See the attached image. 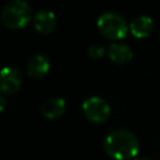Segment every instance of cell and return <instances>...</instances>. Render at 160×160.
<instances>
[{
    "mask_svg": "<svg viewBox=\"0 0 160 160\" xmlns=\"http://www.w3.org/2000/svg\"><path fill=\"white\" fill-rule=\"evenodd\" d=\"M104 150L111 159L130 160L139 152V140L130 130L116 129L104 139Z\"/></svg>",
    "mask_w": 160,
    "mask_h": 160,
    "instance_id": "obj_1",
    "label": "cell"
},
{
    "mask_svg": "<svg viewBox=\"0 0 160 160\" xmlns=\"http://www.w3.org/2000/svg\"><path fill=\"white\" fill-rule=\"evenodd\" d=\"M31 19V6L25 0H10L1 11V20L9 29L18 30L28 25Z\"/></svg>",
    "mask_w": 160,
    "mask_h": 160,
    "instance_id": "obj_2",
    "label": "cell"
},
{
    "mask_svg": "<svg viewBox=\"0 0 160 160\" xmlns=\"http://www.w3.org/2000/svg\"><path fill=\"white\" fill-rule=\"evenodd\" d=\"M99 31L108 39L111 40H120L124 39L128 35L129 26L125 21V19L112 11H105L102 12L96 21Z\"/></svg>",
    "mask_w": 160,
    "mask_h": 160,
    "instance_id": "obj_3",
    "label": "cell"
},
{
    "mask_svg": "<svg viewBox=\"0 0 160 160\" xmlns=\"http://www.w3.org/2000/svg\"><path fill=\"white\" fill-rule=\"evenodd\" d=\"M82 112L88 120L95 124L105 122L110 116V105L99 96H90L82 101Z\"/></svg>",
    "mask_w": 160,
    "mask_h": 160,
    "instance_id": "obj_4",
    "label": "cell"
},
{
    "mask_svg": "<svg viewBox=\"0 0 160 160\" xmlns=\"http://www.w3.org/2000/svg\"><path fill=\"white\" fill-rule=\"evenodd\" d=\"M21 72L18 68L8 65L0 69V92L4 95L15 94L21 86Z\"/></svg>",
    "mask_w": 160,
    "mask_h": 160,
    "instance_id": "obj_5",
    "label": "cell"
},
{
    "mask_svg": "<svg viewBox=\"0 0 160 160\" xmlns=\"http://www.w3.org/2000/svg\"><path fill=\"white\" fill-rule=\"evenodd\" d=\"M34 28L40 34H50L56 28V16L50 10H40L32 18Z\"/></svg>",
    "mask_w": 160,
    "mask_h": 160,
    "instance_id": "obj_6",
    "label": "cell"
},
{
    "mask_svg": "<svg viewBox=\"0 0 160 160\" xmlns=\"http://www.w3.org/2000/svg\"><path fill=\"white\" fill-rule=\"evenodd\" d=\"M152 29H154L152 19L148 15H139V16L134 18L129 26V30L131 31V34L139 39L149 36L151 34Z\"/></svg>",
    "mask_w": 160,
    "mask_h": 160,
    "instance_id": "obj_7",
    "label": "cell"
},
{
    "mask_svg": "<svg viewBox=\"0 0 160 160\" xmlns=\"http://www.w3.org/2000/svg\"><path fill=\"white\" fill-rule=\"evenodd\" d=\"M26 70L32 78H42L50 70V60L44 54H36L29 59Z\"/></svg>",
    "mask_w": 160,
    "mask_h": 160,
    "instance_id": "obj_8",
    "label": "cell"
},
{
    "mask_svg": "<svg viewBox=\"0 0 160 160\" xmlns=\"http://www.w3.org/2000/svg\"><path fill=\"white\" fill-rule=\"evenodd\" d=\"M65 109H66V104L62 98H50L42 102L40 110L46 119L55 120L65 112Z\"/></svg>",
    "mask_w": 160,
    "mask_h": 160,
    "instance_id": "obj_9",
    "label": "cell"
},
{
    "mask_svg": "<svg viewBox=\"0 0 160 160\" xmlns=\"http://www.w3.org/2000/svg\"><path fill=\"white\" fill-rule=\"evenodd\" d=\"M108 55L115 64H126L132 59V50L124 42H112L108 48Z\"/></svg>",
    "mask_w": 160,
    "mask_h": 160,
    "instance_id": "obj_10",
    "label": "cell"
},
{
    "mask_svg": "<svg viewBox=\"0 0 160 160\" xmlns=\"http://www.w3.org/2000/svg\"><path fill=\"white\" fill-rule=\"evenodd\" d=\"M104 54H105V48L102 45H100V44H92L89 48V55L91 58L98 59V58H101Z\"/></svg>",
    "mask_w": 160,
    "mask_h": 160,
    "instance_id": "obj_11",
    "label": "cell"
},
{
    "mask_svg": "<svg viewBox=\"0 0 160 160\" xmlns=\"http://www.w3.org/2000/svg\"><path fill=\"white\" fill-rule=\"evenodd\" d=\"M5 108H6V98L4 96V94L0 92V112L4 111Z\"/></svg>",
    "mask_w": 160,
    "mask_h": 160,
    "instance_id": "obj_12",
    "label": "cell"
},
{
    "mask_svg": "<svg viewBox=\"0 0 160 160\" xmlns=\"http://www.w3.org/2000/svg\"><path fill=\"white\" fill-rule=\"evenodd\" d=\"M135 160H151V159H149V158H145V156H141V158H136Z\"/></svg>",
    "mask_w": 160,
    "mask_h": 160,
    "instance_id": "obj_13",
    "label": "cell"
}]
</instances>
